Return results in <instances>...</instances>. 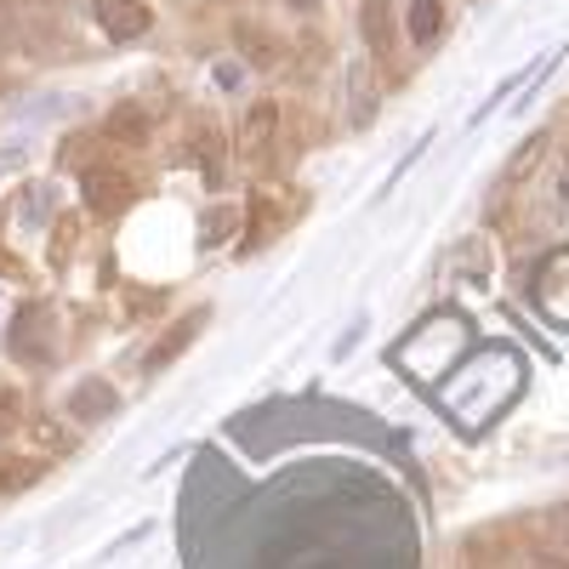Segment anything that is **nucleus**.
<instances>
[{"label": "nucleus", "mask_w": 569, "mask_h": 569, "mask_svg": "<svg viewBox=\"0 0 569 569\" xmlns=\"http://www.w3.org/2000/svg\"><path fill=\"white\" fill-rule=\"evenodd\" d=\"M284 12H297V18H319L325 12V0H279Z\"/></svg>", "instance_id": "nucleus-17"}, {"label": "nucleus", "mask_w": 569, "mask_h": 569, "mask_svg": "<svg viewBox=\"0 0 569 569\" xmlns=\"http://www.w3.org/2000/svg\"><path fill=\"white\" fill-rule=\"evenodd\" d=\"M103 137H114V142H149V109H142V103H114L109 120H103Z\"/></svg>", "instance_id": "nucleus-10"}, {"label": "nucleus", "mask_w": 569, "mask_h": 569, "mask_svg": "<svg viewBox=\"0 0 569 569\" xmlns=\"http://www.w3.org/2000/svg\"><path fill=\"white\" fill-rule=\"evenodd\" d=\"M18 416H23V405H18V393H12V388H0V439H7V433H12V427H18Z\"/></svg>", "instance_id": "nucleus-15"}, {"label": "nucleus", "mask_w": 569, "mask_h": 569, "mask_svg": "<svg viewBox=\"0 0 569 569\" xmlns=\"http://www.w3.org/2000/svg\"><path fill=\"white\" fill-rule=\"evenodd\" d=\"M359 34L370 46V58H382V63L399 52V23H393L388 0H359Z\"/></svg>", "instance_id": "nucleus-4"}, {"label": "nucleus", "mask_w": 569, "mask_h": 569, "mask_svg": "<svg viewBox=\"0 0 569 569\" xmlns=\"http://www.w3.org/2000/svg\"><path fill=\"white\" fill-rule=\"evenodd\" d=\"M12 166H23V149H7V154H0V177H7Z\"/></svg>", "instance_id": "nucleus-19"}, {"label": "nucleus", "mask_w": 569, "mask_h": 569, "mask_svg": "<svg viewBox=\"0 0 569 569\" xmlns=\"http://www.w3.org/2000/svg\"><path fill=\"white\" fill-rule=\"evenodd\" d=\"M547 154V131H536L530 142H525V149H518L512 160H507V182H525L530 171H536V160Z\"/></svg>", "instance_id": "nucleus-13"}, {"label": "nucleus", "mask_w": 569, "mask_h": 569, "mask_svg": "<svg viewBox=\"0 0 569 569\" xmlns=\"http://www.w3.org/2000/svg\"><path fill=\"white\" fill-rule=\"evenodd\" d=\"M405 34L416 46H433L445 34V0H410V12H405Z\"/></svg>", "instance_id": "nucleus-9"}, {"label": "nucleus", "mask_w": 569, "mask_h": 569, "mask_svg": "<svg viewBox=\"0 0 569 569\" xmlns=\"http://www.w3.org/2000/svg\"><path fill=\"white\" fill-rule=\"evenodd\" d=\"M233 34H240V46H246V58L257 63V69H268V63H279V46L257 29V23H240V29H233Z\"/></svg>", "instance_id": "nucleus-12"}, {"label": "nucleus", "mask_w": 569, "mask_h": 569, "mask_svg": "<svg viewBox=\"0 0 569 569\" xmlns=\"http://www.w3.org/2000/svg\"><path fill=\"white\" fill-rule=\"evenodd\" d=\"M86 206L98 211V217H114L131 206V177L114 171V166H98V171H86Z\"/></svg>", "instance_id": "nucleus-6"}, {"label": "nucleus", "mask_w": 569, "mask_h": 569, "mask_svg": "<svg viewBox=\"0 0 569 569\" xmlns=\"http://www.w3.org/2000/svg\"><path fill=\"white\" fill-rule=\"evenodd\" d=\"M200 325H206V308H200V313H188V319H177V325L166 330V337H160V348H154L149 359H142V370H166L188 342H194V330H200Z\"/></svg>", "instance_id": "nucleus-8"}, {"label": "nucleus", "mask_w": 569, "mask_h": 569, "mask_svg": "<svg viewBox=\"0 0 569 569\" xmlns=\"http://www.w3.org/2000/svg\"><path fill=\"white\" fill-rule=\"evenodd\" d=\"M240 206H206V217H200V246L206 251H217L222 240H233V233H240Z\"/></svg>", "instance_id": "nucleus-11"}, {"label": "nucleus", "mask_w": 569, "mask_h": 569, "mask_svg": "<svg viewBox=\"0 0 569 569\" xmlns=\"http://www.w3.org/2000/svg\"><path fill=\"white\" fill-rule=\"evenodd\" d=\"M273 137H279V103H251L246 109V120H240V137H233V149H240V160H251V166H262L268 154H273Z\"/></svg>", "instance_id": "nucleus-3"}, {"label": "nucleus", "mask_w": 569, "mask_h": 569, "mask_svg": "<svg viewBox=\"0 0 569 569\" xmlns=\"http://www.w3.org/2000/svg\"><path fill=\"white\" fill-rule=\"evenodd\" d=\"M29 479H40V461H0V496L23 490Z\"/></svg>", "instance_id": "nucleus-14"}, {"label": "nucleus", "mask_w": 569, "mask_h": 569, "mask_svg": "<svg viewBox=\"0 0 569 569\" xmlns=\"http://www.w3.org/2000/svg\"><path fill=\"white\" fill-rule=\"evenodd\" d=\"M530 569H569V558H558V552H536Z\"/></svg>", "instance_id": "nucleus-18"}, {"label": "nucleus", "mask_w": 569, "mask_h": 569, "mask_svg": "<svg viewBox=\"0 0 569 569\" xmlns=\"http://www.w3.org/2000/svg\"><path fill=\"white\" fill-rule=\"evenodd\" d=\"M376 109H382V86L370 74V58H353L348 63V126L365 131L376 120Z\"/></svg>", "instance_id": "nucleus-5"}, {"label": "nucleus", "mask_w": 569, "mask_h": 569, "mask_svg": "<svg viewBox=\"0 0 569 569\" xmlns=\"http://www.w3.org/2000/svg\"><path fill=\"white\" fill-rule=\"evenodd\" d=\"M217 86H222V91H240V86H246V69H240V63H217Z\"/></svg>", "instance_id": "nucleus-16"}, {"label": "nucleus", "mask_w": 569, "mask_h": 569, "mask_svg": "<svg viewBox=\"0 0 569 569\" xmlns=\"http://www.w3.org/2000/svg\"><path fill=\"white\" fill-rule=\"evenodd\" d=\"M114 410H120V393L103 382V376H86V382L74 388V399H69V416L86 421V427H91V421H109Z\"/></svg>", "instance_id": "nucleus-7"}, {"label": "nucleus", "mask_w": 569, "mask_h": 569, "mask_svg": "<svg viewBox=\"0 0 569 569\" xmlns=\"http://www.w3.org/2000/svg\"><path fill=\"white\" fill-rule=\"evenodd\" d=\"M12 348L23 353V359H52L58 353V325H52V308L46 302H23L18 308V319H12Z\"/></svg>", "instance_id": "nucleus-2"}, {"label": "nucleus", "mask_w": 569, "mask_h": 569, "mask_svg": "<svg viewBox=\"0 0 569 569\" xmlns=\"http://www.w3.org/2000/svg\"><path fill=\"white\" fill-rule=\"evenodd\" d=\"M91 18L114 46H131L154 29V7L149 0H91Z\"/></svg>", "instance_id": "nucleus-1"}]
</instances>
